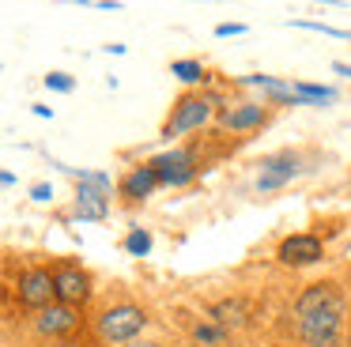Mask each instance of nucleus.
<instances>
[{
  "label": "nucleus",
  "mask_w": 351,
  "mask_h": 347,
  "mask_svg": "<svg viewBox=\"0 0 351 347\" xmlns=\"http://www.w3.org/2000/svg\"><path fill=\"white\" fill-rule=\"evenodd\" d=\"M212 321L223 324V328H242V324H250V302L245 298H223L212 306Z\"/></svg>",
  "instance_id": "14"
},
{
  "label": "nucleus",
  "mask_w": 351,
  "mask_h": 347,
  "mask_svg": "<svg viewBox=\"0 0 351 347\" xmlns=\"http://www.w3.org/2000/svg\"><path fill=\"white\" fill-rule=\"evenodd\" d=\"M170 75H178V80L182 83H204V64H200V60H174V64H170Z\"/></svg>",
  "instance_id": "17"
},
{
  "label": "nucleus",
  "mask_w": 351,
  "mask_h": 347,
  "mask_svg": "<svg viewBox=\"0 0 351 347\" xmlns=\"http://www.w3.org/2000/svg\"><path fill=\"white\" fill-rule=\"evenodd\" d=\"M49 347H72V344H69V339H57V344H49Z\"/></svg>",
  "instance_id": "24"
},
{
  "label": "nucleus",
  "mask_w": 351,
  "mask_h": 347,
  "mask_svg": "<svg viewBox=\"0 0 351 347\" xmlns=\"http://www.w3.org/2000/svg\"><path fill=\"white\" fill-rule=\"evenodd\" d=\"M155 174H159L162 185L178 189V185H189L193 178H197V155H193L189 147H170L162 151V155L152 158Z\"/></svg>",
  "instance_id": "5"
},
{
  "label": "nucleus",
  "mask_w": 351,
  "mask_h": 347,
  "mask_svg": "<svg viewBox=\"0 0 351 347\" xmlns=\"http://www.w3.org/2000/svg\"><path fill=\"white\" fill-rule=\"evenodd\" d=\"M242 23H219V27H215V34H219V38H230V34H242Z\"/></svg>",
  "instance_id": "20"
},
{
  "label": "nucleus",
  "mask_w": 351,
  "mask_h": 347,
  "mask_svg": "<svg viewBox=\"0 0 351 347\" xmlns=\"http://www.w3.org/2000/svg\"><path fill=\"white\" fill-rule=\"evenodd\" d=\"M125 347H159V344H152V339H132V344H125Z\"/></svg>",
  "instance_id": "23"
},
{
  "label": "nucleus",
  "mask_w": 351,
  "mask_h": 347,
  "mask_svg": "<svg viewBox=\"0 0 351 347\" xmlns=\"http://www.w3.org/2000/svg\"><path fill=\"white\" fill-rule=\"evenodd\" d=\"M31 196H34V200H49V196H53V189H49L46 181H38V185H31Z\"/></svg>",
  "instance_id": "21"
},
{
  "label": "nucleus",
  "mask_w": 351,
  "mask_h": 347,
  "mask_svg": "<svg viewBox=\"0 0 351 347\" xmlns=\"http://www.w3.org/2000/svg\"><path fill=\"white\" fill-rule=\"evenodd\" d=\"M343 324H348V302L298 317V339L306 347H343Z\"/></svg>",
  "instance_id": "1"
},
{
  "label": "nucleus",
  "mask_w": 351,
  "mask_h": 347,
  "mask_svg": "<svg viewBox=\"0 0 351 347\" xmlns=\"http://www.w3.org/2000/svg\"><path fill=\"white\" fill-rule=\"evenodd\" d=\"M302 170L298 166V155H291V151H280V155H268L265 163H261V174H257V189L261 193H268V189H280L287 185L295 174Z\"/></svg>",
  "instance_id": "9"
},
{
  "label": "nucleus",
  "mask_w": 351,
  "mask_h": 347,
  "mask_svg": "<svg viewBox=\"0 0 351 347\" xmlns=\"http://www.w3.org/2000/svg\"><path fill=\"white\" fill-rule=\"evenodd\" d=\"M53 283H57V302L69 306H84L91 298V276L80 264H57L53 268Z\"/></svg>",
  "instance_id": "7"
},
{
  "label": "nucleus",
  "mask_w": 351,
  "mask_h": 347,
  "mask_svg": "<svg viewBox=\"0 0 351 347\" xmlns=\"http://www.w3.org/2000/svg\"><path fill=\"white\" fill-rule=\"evenodd\" d=\"M46 87H53V91H72V75H64V72H49L46 75Z\"/></svg>",
  "instance_id": "19"
},
{
  "label": "nucleus",
  "mask_w": 351,
  "mask_h": 347,
  "mask_svg": "<svg viewBox=\"0 0 351 347\" xmlns=\"http://www.w3.org/2000/svg\"><path fill=\"white\" fill-rule=\"evenodd\" d=\"M193 344L219 347V344H227V328H223V324H215V321H204V324H197V328H193Z\"/></svg>",
  "instance_id": "15"
},
{
  "label": "nucleus",
  "mask_w": 351,
  "mask_h": 347,
  "mask_svg": "<svg viewBox=\"0 0 351 347\" xmlns=\"http://www.w3.org/2000/svg\"><path fill=\"white\" fill-rule=\"evenodd\" d=\"M265 121H268L265 102H234L219 113V125L227 128V132H253V128H261Z\"/></svg>",
  "instance_id": "10"
},
{
  "label": "nucleus",
  "mask_w": 351,
  "mask_h": 347,
  "mask_svg": "<svg viewBox=\"0 0 351 347\" xmlns=\"http://www.w3.org/2000/svg\"><path fill=\"white\" fill-rule=\"evenodd\" d=\"M159 185H162V181H159V174H155V166L144 163V166H132V170L121 178V185H117V189H121L125 200H147Z\"/></svg>",
  "instance_id": "13"
},
{
  "label": "nucleus",
  "mask_w": 351,
  "mask_h": 347,
  "mask_svg": "<svg viewBox=\"0 0 351 347\" xmlns=\"http://www.w3.org/2000/svg\"><path fill=\"white\" fill-rule=\"evenodd\" d=\"M332 72H340V75H351V64H343V60H336V64H332Z\"/></svg>",
  "instance_id": "22"
},
{
  "label": "nucleus",
  "mask_w": 351,
  "mask_h": 347,
  "mask_svg": "<svg viewBox=\"0 0 351 347\" xmlns=\"http://www.w3.org/2000/svg\"><path fill=\"white\" fill-rule=\"evenodd\" d=\"M185 347H197V344H185Z\"/></svg>",
  "instance_id": "25"
},
{
  "label": "nucleus",
  "mask_w": 351,
  "mask_h": 347,
  "mask_svg": "<svg viewBox=\"0 0 351 347\" xmlns=\"http://www.w3.org/2000/svg\"><path fill=\"white\" fill-rule=\"evenodd\" d=\"M16 298H19V306H27V309H46V306H53V302H57L53 272H49V268H27V272H19Z\"/></svg>",
  "instance_id": "4"
},
{
  "label": "nucleus",
  "mask_w": 351,
  "mask_h": 347,
  "mask_svg": "<svg viewBox=\"0 0 351 347\" xmlns=\"http://www.w3.org/2000/svg\"><path fill=\"white\" fill-rule=\"evenodd\" d=\"M76 328H80V306H69V302H53V306L38 309V317H34V332L42 339H69Z\"/></svg>",
  "instance_id": "6"
},
{
  "label": "nucleus",
  "mask_w": 351,
  "mask_h": 347,
  "mask_svg": "<svg viewBox=\"0 0 351 347\" xmlns=\"http://www.w3.org/2000/svg\"><path fill=\"white\" fill-rule=\"evenodd\" d=\"M340 302H348V298H343V291H340L336 283H310V287H306V291L295 298V317L313 313V309L340 306Z\"/></svg>",
  "instance_id": "12"
},
{
  "label": "nucleus",
  "mask_w": 351,
  "mask_h": 347,
  "mask_svg": "<svg viewBox=\"0 0 351 347\" xmlns=\"http://www.w3.org/2000/svg\"><path fill=\"white\" fill-rule=\"evenodd\" d=\"M348 42H351V34H348Z\"/></svg>",
  "instance_id": "26"
},
{
  "label": "nucleus",
  "mask_w": 351,
  "mask_h": 347,
  "mask_svg": "<svg viewBox=\"0 0 351 347\" xmlns=\"http://www.w3.org/2000/svg\"><path fill=\"white\" fill-rule=\"evenodd\" d=\"M212 113H215V98L212 95H182L174 106H170V117H167V125H162V136L174 140V136L193 132V128L208 125Z\"/></svg>",
  "instance_id": "3"
},
{
  "label": "nucleus",
  "mask_w": 351,
  "mask_h": 347,
  "mask_svg": "<svg viewBox=\"0 0 351 347\" xmlns=\"http://www.w3.org/2000/svg\"><path fill=\"white\" fill-rule=\"evenodd\" d=\"M276 256H280V264L306 268V264H317L321 256H325V246H321V238H313V234H291V238L280 241Z\"/></svg>",
  "instance_id": "8"
},
{
  "label": "nucleus",
  "mask_w": 351,
  "mask_h": 347,
  "mask_svg": "<svg viewBox=\"0 0 351 347\" xmlns=\"http://www.w3.org/2000/svg\"><path fill=\"white\" fill-rule=\"evenodd\" d=\"M295 95H298V102L321 106V102H332L336 91H332V87H321V83H295Z\"/></svg>",
  "instance_id": "16"
},
{
  "label": "nucleus",
  "mask_w": 351,
  "mask_h": 347,
  "mask_svg": "<svg viewBox=\"0 0 351 347\" xmlns=\"http://www.w3.org/2000/svg\"><path fill=\"white\" fill-rule=\"evenodd\" d=\"M147 328V313L144 306H132V302H117V306H106L99 313V336L106 344H132L140 332Z\"/></svg>",
  "instance_id": "2"
},
{
  "label": "nucleus",
  "mask_w": 351,
  "mask_h": 347,
  "mask_svg": "<svg viewBox=\"0 0 351 347\" xmlns=\"http://www.w3.org/2000/svg\"><path fill=\"white\" fill-rule=\"evenodd\" d=\"M125 249H129L132 256H144L147 249H152V234H147V230H132L129 238H125Z\"/></svg>",
  "instance_id": "18"
},
{
  "label": "nucleus",
  "mask_w": 351,
  "mask_h": 347,
  "mask_svg": "<svg viewBox=\"0 0 351 347\" xmlns=\"http://www.w3.org/2000/svg\"><path fill=\"white\" fill-rule=\"evenodd\" d=\"M76 215L91 219V223L106 219L110 215V189L91 185V181H80V189H76Z\"/></svg>",
  "instance_id": "11"
}]
</instances>
